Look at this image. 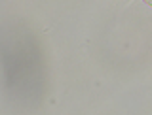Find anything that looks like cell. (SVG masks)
<instances>
[{
	"mask_svg": "<svg viewBox=\"0 0 152 115\" xmlns=\"http://www.w3.org/2000/svg\"><path fill=\"white\" fill-rule=\"evenodd\" d=\"M142 2H145V4H148V6L152 8V0H142Z\"/></svg>",
	"mask_w": 152,
	"mask_h": 115,
	"instance_id": "cell-1",
	"label": "cell"
}]
</instances>
